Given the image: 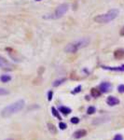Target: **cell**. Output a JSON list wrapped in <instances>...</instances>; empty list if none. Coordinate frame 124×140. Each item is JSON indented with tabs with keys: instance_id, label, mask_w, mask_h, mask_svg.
<instances>
[{
	"instance_id": "6da1fadb",
	"label": "cell",
	"mask_w": 124,
	"mask_h": 140,
	"mask_svg": "<svg viewBox=\"0 0 124 140\" xmlns=\"http://www.w3.org/2000/svg\"><path fill=\"white\" fill-rule=\"evenodd\" d=\"M25 106V102L23 99H20L16 102L10 104L9 105L6 106L2 112H1V115L3 118H8V117H10L11 115L13 114L18 113L19 111H21L22 109H23V107Z\"/></svg>"
},
{
	"instance_id": "7a4b0ae2",
	"label": "cell",
	"mask_w": 124,
	"mask_h": 140,
	"mask_svg": "<svg viewBox=\"0 0 124 140\" xmlns=\"http://www.w3.org/2000/svg\"><path fill=\"white\" fill-rule=\"evenodd\" d=\"M89 43H90V40H89L88 38H81V39L76 40V41H74L72 43H69L64 48V51L66 52L75 53L77 52L79 50H80V49L87 47Z\"/></svg>"
},
{
	"instance_id": "3957f363",
	"label": "cell",
	"mask_w": 124,
	"mask_h": 140,
	"mask_svg": "<svg viewBox=\"0 0 124 140\" xmlns=\"http://www.w3.org/2000/svg\"><path fill=\"white\" fill-rule=\"evenodd\" d=\"M118 9H111L105 14H101V15L96 16L94 18V21L96 23H109V22L113 21L114 19H116L118 17Z\"/></svg>"
},
{
	"instance_id": "277c9868",
	"label": "cell",
	"mask_w": 124,
	"mask_h": 140,
	"mask_svg": "<svg viewBox=\"0 0 124 140\" xmlns=\"http://www.w3.org/2000/svg\"><path fill=\"white\" fill-rule=\"evenodd\" d=\"M69 9V6L68 4H61L60 6L57 7V9H55L54 13L52 14V16H51L50 18L51 19H58V18L62 17Z\"/></svg>"
},
{
	"instance_id": "5b68a950",
	"label": "cell",
	"mask_w": 124,
	"mask_h": 140,
	"mask_svg": "<svg viewBox=\"0 0 124 140\" xmlns=\"http://www.w3.org/2000/svg\"><path fill=\"white\" fill-rule=\"evenodd\" d=\"M0 67L5 70H12L13 69V64H10L8 60H6L4 57L0 56Z\"/></svg>"
},
{
	"instance_id": "8992f818",
	"label": "cell",
	"mask_w": 124,
	"mask_h": 140,
	"mask_svg": "<svg viewBox=\"0 0 124 140\" xmlns=\"http://www.w3.org/2000/svg\"><path fill=\"white\" fill-rule=\"evenodd\" d=\"M99 88H100V92H101V93H108V92L111 91L112 85H111L109 82H103V83L100 85V87Z\"/></svg>"
},
{
	"instance_id": "52a82bcc",
	"label": "cell",
	"mask_w": 124,
	"mask_h": 140,
	"mask_svg": "<svg viewBox=\"0 0 124 140\" xmlns=\"http://www.w3.org/2000/svg\"><path fill=\"white\" fill-rule=\"evenodd\" d=\"M86 134H87V131L86 130L80 129V130H78L77 132L74 133V138L79 139V138H81V137H84Z\"/></svg>"
},
{
	"instance_id": "ba28073f",
	"label": "cell",
	"mask_w": 124,
	"mask_h": 140,
	"mask_svg": "<svg viewBox=\"0 0 124 140\" xmlns=\"http://www.w3.org/2000/svg\"><path fill=\"white\" fill-rule=\"evenodd\" d=\"M106 103L109 105H116L119 103V100L115 96H109L106 99Z\"/></svg>"
},
{
	"instance_id": "9c48e42d",
	"label": "cell",
	"mask_w": 124,
	"mask_h": 140,
	"mask_svg": "<svg viewBox=\"0 0 124 140\" xmlns=\"http://www.w3.org/2000/svg\"><path fill=\"white\" fill-rule=\"evenodd\" d=\"M114 55H115V58H117V59L124 58V51L123 50H118L114 52Z\"/></svg>"
},
{
	"instance_id": "30bf717a",
	"label": "cell",
	"mask_w": 124,
	"mask_h": 140,
	"mask_svg": "<svg viewBox=\"0 0 124 140\" xmlns=\"http://www.w3.org/2000/svg\"><path fill=\"white\" fill-rule=\"evenodd\" d=\"M59 110H60V112H62V114H65V115L71 113V109L69 107H66V106H61L59 108Z\"/></svg>"
},
{
	"instance_id": "8fae6325",
	"label": "cell",
	"mask_w": 124,
	"mask_h": 140,
	"mask_svg": "<svg viewBox=\"0 0 124 140\" xmlns=\"http://www.w3.org/2000/svg\"><path fill=\"white\" fill-rule=\"evenodd\" d=\"M91 95L93 97H99L101 95L100 90H97V89H95V88H92V89H91Z\"/></svg>"
},
{
	"instance_id": "7c38bea8",
	"label": "cell",
	"mask_w": 124,
	"mask_h": 140,
	"mask_svg": "<svg viewBox=\"0 0 124 140\" xmlns=\"http://www.w3.org/2000/svg\"><path fill=\"white\" fill-rule=\"evenodd\" d=\"M51 111H52V115L53 116H55L57 119H59V120H62V118H61V116H60V114L58 112V110L55 108V107H51Z\"/></svg>"
},
{
	"instance_id": "4fadbf2b",
	"label": "cell",
	"mask_w": 124,
	"mask_h": 140,
	"mask_svg": "<svg viewBox=\"0 0 124 140\" xmlns=\"http://www.w3.org/2000/svg\"><path fill=\"white\" fill-rule=\"evenodd\" d=\"M0 79H1L2 82H9V80L11 79V78H10V76H9V75H3L0 78Z\"/></svg>"
},
{
	"instance_id": "5bb4252c",
	"label": "cell",
	"mask_w": 124,
	"mask_h": 140,
	"mask_svg": "<svg viewBox=\"0 0 124 140\" xmlns=\"http://www.w3.org/2000/svg\"><path fill=\"white\" fill-rule=\"evenodd\" d=\"M65 81V79H57V80H55L54 82H53V86L54 87H57V86H59V85H61L62 82H64Z\"/></svg>"
},
{
	"instance_id": "9a60e30c",
	"label": "cell",
	"mask_w": 124,
	"mask_h": 140,
	"mask_svg": "<svg viewBox=\"0 0 124 140\" xmlns=\"http://www.w3.org/2000/svg\"><path fill=\"white\" fill-rule=\"evenodd\" d=\"M48 126H49V130L51 132L52 134H56V128H55V126L51 124V123H49L48 124Z\"/></svg>"
},
{
	"instance_id": "2e32d148",
	"label": "cell",
	"mask_w": 124,
	"mask_h": 140,
	"mask_svg": "<svg viewBox=\"0 0 124 140\" xmlns=\"http://www.w3.org/2000/svg\"><path fill=\"white\" fill-rule=\"evenodd\" d=\"M95 112V107L94 106H89L88 107V109H87V113L88 114H93Z\"/></svg>"
},
{
	"instance_id": "e0dca14e",
	"label": "cell",
	"mask_w": 124,
	"mask_h": 140,
	"mask_svg": "<svg viewBox=\"0 0 124 140\" xmlns=\"http://www.w3.org/2000/svg\"><path fill=\"white\" fill-rule=\"evenodd\" d=\"M8 93H9V92L6 89L0 88V95H5V94H8Z\"/></svg>"
},
{
	"instance_id": "ac0fdd59",
	"label": "cell",
	"mask_w": 124,
	"mask_h": 140,
	"mask_svg": "<svg viewBox=\"0 0 124 140\" xmlns=\"http://www.w3.org/2000/svg\"><path fill=\"white\" fill-rule=\"evenodd\" d=\"M71 122L74 123V124H78V123L79 122V119L77 118V117H74V118L71 119Z\"/></svg>"
},
{
	"instance_id": "d6986e66",
	"label": "cell",
	"mask_w": 124,
	"mask_h": 140,
	"mask_svg": "<svg viewBox=\"0 0 124 140\" xmlns=\"http://www.w3.org/2000/svg\"><path fill=\"white\" fill-rule=\"evenodd\" d=\"M66 127H67V126H66V124H65L64 122H60V123H59V128H60V129L64 130Z\"/></svg>"
},
{
	"instance_id": "ffe728a7",
	"label": "cell",
	"mask_w": 124,
	"mask_h": 140,
	"mask_svg": "<svg viewBox=\"0 0 124 140\" xmlns=\"http://www.w3.org/2000/svg\"><path fill=\"white\" fill-rule=\"evenodd\" d=\"M114 140H123V136L121 134H116Z\"/></svg>"
},
{
	"instance_id": "44dd1931",
	"label": "cell",
	"mask_w": 124,
	"mask_h": 140,
	"mask_svg": "<svg viewBox=\"0 0 124 140\" xmlns=\"http://www.w3.org/2000/svg\"><path fill=\"white\" fill-rule=\"evenodd\" d=\"M118 91L119 92V93H124V85H119L118 87Z\"/></svg>"
},
{
	"instance_id": "7402d4cb",
	"label": "cell",
	"mask_w": 124,
	"mask_h": 140,
	"mask_svg": "<svg viewBox=\"0 0 124 140\" xmlns=\"http://www.w3.org/2000/svg\"><path fill=\"white\" fill-rule=\"evenodd\" d=\"M52 94L53 93L51 91H50V92L48 93V100H49V101H51V100L52 99Z\"/></svg>"
},
{
	"instance_id": "603a6c76",
	"label": "cell",
	"mask_w": 124,
	"mask_h": 140,
	"mask_svg": "<svg viewBox=\"0 0 124 140\" xmlns=\"http://www.w3.org/2000/svg\"><path fill=\"white\" fill-rule=\"evenodd\" d=\"M80 89H81V86H78V87L75 89V91L72 92V93H79L80 91Z\"/></svg>"
},
{
	"instance_id": "cb8c5ba5",
	"label": "cell",
	"mask_w": 124,
	"mask_h": 140,
	"mask_svg": "<svg viewBox=\"0 0 124 140\" xmlns=\"http://www.w3.org/2000/svg\"><path fill=\"white\" fill-rule=\"evenodd\" d=\"M120 35H124V28L122 29V31L120 32Z\"/></svg>"
},
{
	"instance_id": "d4e9b609",
	"label": "cell",
	"mask_w": 124,
	"mask_h": 140,
	"mask_svg": "<svg viewBox=\"0 0 124 140\" xmlns=\"http://www.w3.org/2000/svg\"><path fill=\"white\" fill-rule=\"evenodd\" d=\"M35 1H40V0H35Z\"/></svg>"
}]
</instances>
